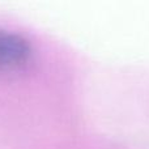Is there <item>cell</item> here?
I'll list each match as a JSON object with an SVG mask.
<instances>
[{
  "label": "cell",
  "mask_w": 149,
  "mask_h": 149,
  "mask_svg": "<svg viewBox=\"0 0 149 149\" xmlns=\"http://www.w3.org/2000/svg\"><path fill=\"white\" fill-rule=\"evenodd\" d=\"M33 56V47L24 36L0 29V72L25 67Z\"/></svg>",
  "instance_id": "obj_1"
}]
</instances>
